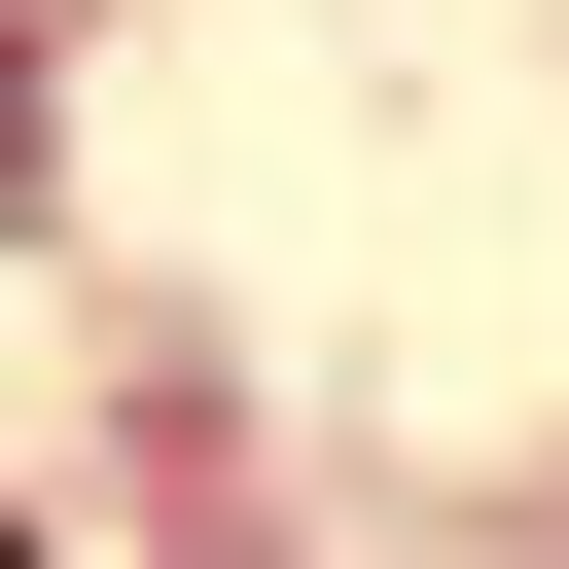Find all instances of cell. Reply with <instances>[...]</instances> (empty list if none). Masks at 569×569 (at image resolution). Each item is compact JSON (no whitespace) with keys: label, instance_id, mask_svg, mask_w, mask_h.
<instances>
[{"label":"cell","instance_id":"cell-1","mask_svg":"<svg viewBox=\"0 0 569 569\" xmlns=\"http://www.w3.org/2000/svg\"><path fill=\"white\" fill-rule=\"evenodd\" d=\"M0 178H36V71H0Z\"/></svg>","mask_w":569,"mask_h":569},{"label":"cell","instance_id":"cell-2","mask_svg":"<svg viewBox=\"0 0 569 569\" xmlns=\"http://www.w3.org/2000/svg\"><path fill=\"white\" fill-rule=\"evenodd\" d=\"M0 569H36V533H0Z\"/></svg>","mask_w":569,"mask_h":569}]
</instances>
